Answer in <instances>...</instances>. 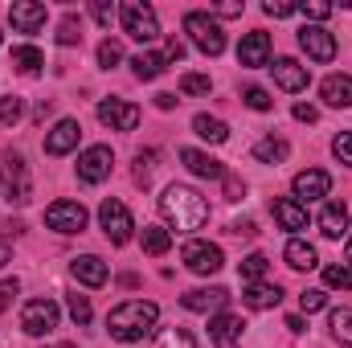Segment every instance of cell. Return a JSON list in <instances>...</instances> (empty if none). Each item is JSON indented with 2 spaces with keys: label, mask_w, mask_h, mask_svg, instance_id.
I'll return each instance as SVG.
<instances>
[{
  "label": "cell",
  "mask_w": 352,
  "mask_h": 348,
  "mask_svg": "<svg viewBox=\"0 0 352 348\" xmlns=\"http://www.w3.org/2000/svg\"><path fill=\"white\" fill-rule=\"evenodd\" d=\"M295 119H299V123H316V119H320V111H316L311 102H295Z\"/></svg>",
  "instance_id": "49"
},
{
  "label": "cell",
  "mask_w": 352,
  "mask_h": 348,
  "mask_svg": "<svg viewBox=\"0 0 352 348\" xmlns=\"http://www.w3.org/2000/svg\"><path fill=\"white\" fill-rule=\"evenodd\" d=\"M180 160H184V168H188V173L201 176V180H226V164H221V160H213L209 152L180 148Z\"/></svg>",
  "instance_id": "18"
},
{
  "label": "cell",
  "mask_w": 352,
  "mask_h": 348,
  "mask_svg": "<svg viewBox=\"0 0 352 348\" xmlns=\"http://www.w3.org/2000/svg\"><path fill=\"white\" fill-rule=\"evenodd\" d=\"M119 62H123V45L107 37V41L98 45V66H102V70H111V66H119Z\"/></svg>",
  "instance_id": "39"
},
{
  "label": "cell",
  "mask_w": 352,
  "mask_h": 348,
  "mask_svg": "<svg viewBox=\"0 0 352 348\" xmlns=\"http://www.w3.org/2000/svg\"><path fill=\"white\" fill-rule=\"evenodd\" d=\"M12 259V254H8V246H4V242H0V266H4V262Z\"/></svg>",
  "instance_id": "54"
},
{
  "label": "cell",
  "mask_w": 352,
  "mask_h": 348,
  "mask_svg": "<svg viewBox=\"0 0 352 348\" xmlns=\"http://www.w3.org/2000/svg\"><path fill=\"white\" fill-rule=\"evenodd\" d=\"M160 217L176 234H192V230H201L209 221V201L188 184H168L164 197H160Z\"/></svg>",
  "instance_id": "1"
},
{
  "label": "cell",
  "mask_w": 352,
  "mask_h": 348,
  "mask_svg": "<svg viewBox=\"0 0 352 348\" xmlns=\"http://www.w3.org/2000/svg\"><path fill=\"white\" fill-rule=\"evenodd\" d=\"M242 102L250 107V111H270V94L263 87H246L242 90Z\"/></svg>",
  "instance_id": "41"
},
{
  "label": "cell",
  "mask_w": 352,
  "mask_h": 348,
  "mask_svg": "<svg viewBox=\"0 0 352 348\" xmlns=\"http://www.w3.org/2000/svg\"><path fill=\"white\" fill-rule=\"evenodd\" d=\"M188 312H201V316H213V312H221L226 303H230V291L226 287H197V291H188L184 299H180Z\"/></svg>",
  "instance_id": "16"
},
{
  "label": "cell",
  "mask_w": 352,
  "mask_h": 348,
  "mask_svg": "<svg viewBox=\"0 0 352 348\" xmlns=\"http://www.w3.org/2000/svg\"><path fill=\"white\" fill-rule=\"evenodd\" d=\"M111 164H115V152H111L107 144H94V148H87V152L78 156V180L102 184V180L111 176Z\"/></svg>",
  "instance_id": "11"
},
{
  "label": "cell",
  "mask_w": 352,
  "mask_h": 348,
  "mask_svg": "<svg viewBox=\"0 0 352 348\" xmlns=\"http://www.w3.org/2000/svg\"><path fill=\"white\" fill-rule=\"evenodd\" d=\"M221 348H234V345H221Z\"/></svg>",
  "instance_id": "56"
},
{
  "label": "cell",
  "mask_w": 352,
  "mask_h": 348,
  "mask_svg": "<svg viewBox=\"0 0 352 348\" xmlns=\"http://www.w3.org/2000/svg\"><path fill=\"white\" fill-rule=\"evenodd\" d=\"M156 348H197V340H192V332H188V328H160Z\"/></svg>",
  "instance_id": "32"
},
{
  "label": "cell",
  "mask_w": 352,
  "mask_h": 348,
  "mask_svg": "<svg viewBox=\"0 0 352 348\" xmlns=\"http://www.w3.org/2000/svg\"><path fill=\"white\" fill-rule=\"evenodd\" d=\"M16 291H21V283H16V279H4V283H0V312L16 299Z\"/></svg>",
  "instance_id": "47"
},
{
  "label": "cell",
  "mask_w": 352,
  "mask_h": 348,
  "mask_svg": "<svg viewBox=\"0 0 352 348\" xmlns=\"http://www.w3.org/2000/svg\"><path fill=\"white\" fill-rule=\"evenodd\" d=\"M209 17H242V4H209Z\"/></svg>",
  "instance_id": "50"
},
{
  "label": "cell",
  "mask_w": 352,
  "mask_h": 348,
  "mask_svg": "<svg viewBox=\"0 0 352 348\" xmlns=\"http://www.w3.org/2000/svg\"><path fill=\"white\" fill-rule=\"evenodd\" d=\"M299 307L303 312H324L328 307V291H303L299 295Z\"/></svg>",
  "instance_id": "44"
},
{
  "label": "cell",
  "mask_w": 352,
  "mask_h": 348,
  "mask_svg": "<svg viewBox=\"0 0 352 348\" xmlns=\"http://www.w3.org/2000/svg\"><path fill=\"white\" fill-rule=\"evenodd\" d=\"M320 94H324L328 107H352V78L349 74H332V78H324Z\"/></svg>",
  "instance_id": "25"
},
{
  "label": "cell",
  "mask_w": 352,
  "mask_h": 348,
  "mask_svg": "<svg viewBox=\"0 0 352 348\" xmlns=\"http://www.w3.org/2000/svg\"><path fill=\"white\" fill-rule=\"evenodd\" d=\"M98 226H102V234L111 238V246H127V242H131V230H135L131 209H127L123 201H115V197H107V201L98 205Z\"/></svg>",
  "instance_id": "5"
},
{
  "label": "cell",
  "mask_w": 352,
  "mask_h": 348,
  "mask_svg": "<svg viewBox=\"0 0 352 348\" xmlns=\"http://www.w3.org/2000/svg\"><path fill=\"white\" fill-rule=\"evenodd\" d=\"M164 58H168V62H180V58H184V45H180V41H168V50H164Z\"/></svg>",
  "instance_id": "52"
},
{
  "label": "cell",
  "mask_w": 352,
  "mask_h": 348,
  "mask_svg": "<svg viewBox=\"0 0 352 348\" xmlns=\"http://www.w3.org/2000/svg\"><path fill=\"white\" fill-rule=\"evenodd\" d=\"M21 115H25V102H21L16 94H4V98H0V123H4V127H16Z\"/></svg>",
  "instance_id": "34"
},
{
  "label": "cell",
  "mask_w": 352,
  "mask_h": 348,
  "mask_svg": "<svg viewBox=\"0 0 352 348\" xmlns=\"http://www.w3.org/2000/svg\"><path fill=\"white\" fill-rule=\"evenodd\" d=\"M266 254H246L242 259V283H263V274H266Z\"/></svg>",
  "instance_id": "35"
},
{
  "label": "cell",
  "mask_w": 352,
  "mask_h": 348,
  "mask_svg": "<svg viewBox=\"0 0 352 348\" xmlns=\"http://www.w3.org/2000/svg\"><path fill=\"white\" fill-rule=\"evenodd\" d=\"M58 320H62V312H58L54 299H29V303L21 307V328H25L29 336H50V332L58 328Z\"/></svg>",
  "instance_id": "7"
},
{
  "label": "cell",
  "mask_w": 352,
  "mask_h": 348,
  "mask_svg": "<svg viewBox=\"0 0 352 348\" xmlns=\"http://www.w3.org/2000/svg\"><path fill=\"white\" fill-rule=\"evenodd\" d=\"M287 152H291V144L287 140H278V135H266L254 144V160H263V164H283L287 160Z\"/></svg>",
  "instance_id": "28"
},
{
  "label": "cell",
  "mask_w": 352,
  "mask_h": 348,
  "mask_svg": "<svg viewBox=\"0 0 352 348\" xmlns=\"http://www.w3.org/2000/svg\"><path fill=\"white\" fill-rule=\"evenodd\" d=\"M332 336L340 345H352V307H336L332 312Z\"/></svg>",
  "instance_id": "33"
},
{
  "label": "cell",
  "mask_w": 352,
  "mask_h": 348,
  "mask_svg": "<svg viewBox=\"0 0 352 348\" xmlns=\"http://www.w3.org/2000/svg\"><path fill=\"white\" fill-rule=\"evenodd\" d=\"M263 12H266V17H274V21H278V17H291V12H299V4H283V0H266V4H263Z\"/></svg>",
  "instance_id": "45"
},
{
  "label": "cell",
  "mask_w": 352,
  "mask_h": 348,
  "mask_svg": "<svg viewBox=\"0 0 352 348\" xmlns=\"http://www.w3.org/2000/svg\"><path fill=\"white\" fill-rule=\"evenodd\" d=\"M12 66L21 70V74H41V66H45V58H41V50H33V45H16L12 50Z\"/></svg>",
  "instance_id": "30"
},
{
  "label": "cell",
  "mask_w": 352,
  "mask_h": 348,
  "mask_svg": "<svg viewBox=\"0 0 352 348\" xmlns=\"http://www.w3.org/2000/svg\"><path fill=\"white\" fill-rule=\"evenodd\" d=\"M299 50H303L311 62H332V58H336V37H332L324 25H303V29H299Z\"/></svg>",
  "instance_id": "12"
},
{
  "label": "cell",
  "mask_w": 352,
  "mask_h": 348,
  "mask_svg": "<svg viewBox=\"0 0 352 348\" xmlns=\"http://www.w3.org/2000/svg\"><path fill=\"white\" fill-rule=\"evenodd\" d=\"M349 230V209H344V201H328L324 209H320V234L324 238H340Z\"/></svg>",
  "instance_id": "23"
},
{
  "label": "cell",
  "mask_w": 352,
  "mask_h": 348,
  "mask_svg": "<svg viewBox=\"0 0 352 348\" xmlns=\"http://www.w3.org/2000/svg\"><path fill=\"white\" fill-rule=\"evenodd\" d=\"M82 41V21L78 17H62L58 25V45H78Z\"/></svg>",
  "instance_id": "36"
},
{
  "label": "cell",
  "mask_w": 352,
  "mask_h": 348,
  "mask_svg": "<svg viewBox=\"0 0 352 348\" xmlns=\"http://www.w3.org/2000/svg\"><path fill=\"white\" fill-rule=\"evenodd\" d=\"M8 21H12L16 33H37V29L45 25V4H37V0H16V4L8 8Z\"/></svg>",
  "instance_id": "17"
},
{
  "label": "cell",
  "mask_w": 352,
  "mask_h": 348,
  "mask_svg": "<svg viewBox=\"0 0 352 348\" xmlns=\"http://www.w3.org/2000/svg\"><path fill=\"white\" fill-rule=\"evenodd\" d=\"M62 348H74V345H62Z\"/></svg>",
  "instance_id": "57"
},
{
  "label": "cell",
  "mask_w": 352,
  "mask_h": 348,
  "mask_svg": "<svg viewBox=\"0 0 352 348\" xmlns=\"http://www.w3.org/2000/svg\"><path fill=\"white\" fill-rule=\"evenodd\" d=\"M230 234H238V238H254L258 230H254V221H234V226H230Z\"/></svg>",
  "instance_id": "51"
},
{
  "label": "cell",
  "mask_w": 352,
  "mask_h": 348,
  "mask_svg": "<svg viewBox=\"0 0 352 348\" xmlns=\"http://www.w3.org/2000/svg\"><path fill=\"white\" fill-rule=\"evenodd\" d=\"M168 246H173V234L164 226H144V254L160 259V254H168Z\"/></svg>",
  "instance_id": "31"
},
{
  "label": "cell",
  "mask_w": 352,
  "mask_h": 348,
  "mask_svg": "<svg viewBox=\"0 0 352 348\" xmlns=\"http://www.w3.org/2000/svg\"><path fill=\"white\" fill-rule=\"evenodd\" d=\"M213 83L209 74H180V94H209Z\"/></svg>",
  "instance_id": "40"
},
{
  "label": "cell",
  "mask_w": 352,
  "mask_h": 348,
  "mask_svg": "<svg viewBox=\"0 0 352 348\" xmlns=\"http://www.w3.org/2000/svg\"><path fill=\"white\" fill-rule=\"evenodd\" d=\"M0 188H4V197H8L12 205H25V201H29L33 176H29V164H25L21 156H4V164H0Z\"/></svg>",
  "instance_id": "6"
},
{
  "label": "cell",
  "mask_w": 352,
  "mask_h": 348,
  "mask_svg": "<svg viewBox=\"0 0 352 348\" xmlns=\"http://www.w3.org/2000/svg\"><path fill=\"white\" fill-rule=\"evenodd\" d=\"M238 66H246V70L270 66V33L254 29V33L242 37V45H238Z\"/></svg>",
  "instance_id": "13"
},
{
  "label": "cell",
  "mask_w": 352,
  "mask_h": 348,
  "mask_svg": "<svg viewBox=\"0 0 352 348\" xmlns=\"http://www.w3.org/2000/svg\"><path fill=\"white\" fill-rule=\"evenodd\" d=\"M278 299H283V287L278 283H246V291H242V303L254 307V312L278 307Z\"/></svg>",
  "instance_id": "22"
},
{
  "label": "cell",
  "mask_w": 352,
  "mask_h": 348,
  "mask_svg": "<svg viewBox=\"0 0 352 348\" xmlns=\"http://www.w3.org/2000/svg\"><path fill=\"white\" fill-rule=\"evenodd\" d=\"M184 266H188L192 274H217V270L226 266V254H221V246L192 238V242L184 246Z\"/></svg>",
  "instance_id": "10"
},
{
  "label": "cell",
  "mask_w": 352,
  "mask_h": 348,
  "mask_svg": "<svg viewBox=\"0 0 352 348\" xmlns=\"http://www.w3.org/2000/svg\"><path fill=\"white\" fill-rule=\"evenodd\" d=\"M209 336H213L217 345H234V336H242V320L230 316V312H217V316L209 320Z\"/></svg>",
  "instance_id": "27"
},
{
  "label": "cell",
  "mask_w": 352,
  "mask_h": 348,
  "mask_svg": "<svg viewBox=\"0 0 352 348\" xmlns=\"http://www.w3.org/2000/svg\"><path fill=\"white\" fill-rule=\"evenodd\" d=\"M0 41H4V33H0Z\"/></svg>",
  "instance_id": "58"
},
{
  "label": "cell",
  "mask_w": 352,
  "mask_h": 348,
  "mask_svg": "<svg viewBox=\"0 0 352 348\" xmlns=\"http://www.w3.org/2000/svg\"><path fill=\"white\" fill-rule=\"evenodd\" d=\"M349 270H352V238H349Z\"/></svg>",
  "instance_id": "55"
},
{
  "label": "cell",
  "mask_w": 352,
  "mask_h": 348,
  "mask_svg": "<svg viewBox=\"0 0 352 348\" xmlns=\"http://www.w3.org/2000/svg\"><path fill=\"white\" fill-rule=\"evenodd\" d=\"M66 307H70V316H74V324H78V328L90 324V316H94V312H90V299H87V295H78V291H74V295H66Z\"/></svg>",
  "instance_id": "38"
},
{
  "label": "cell",
  "mask_w": 352,
  "mask_h": 348,
  "mask_svg": "<svg viewBox=\"0 0 352 348\" xmlns=\"http://www.w3.org/2000/svg\"><path fill=\"white\" fill-rule=\"evenodd\" d=\"M156 320H160V307H156L152 299H127V303L111 307L107 332H111V340H119V345H140V340L156 328Z\"/></svg>",
  "instance_id": "2"
},
{
  "label": "cell",
  "mask_w": 352,
  "mask_h": 348,
  "mask_svg": "<svg viewBox=\"0 0 352 348\" xmlns=\"http://www.w3.org/2000/svg\"><path fill=\"white\" fill-rule=\"evenodd\" d=\"M184 33H188L192 45H197L201 54H209V58H217V54L226 50V33H221V25H217L209 12H188V17H184Z\"/></svg>",
  "instance_id": "4"
},
{
  "label": "cell",
  "mask_w": 352,
  "mask_h": 348,
  "mask_svg": "<svg viewBox=\"0 0 352 348\" xmlns=\"http://www.w3.org/2000/svg\"><path fill=\"white\" fill-rule=\"evenodd\" d=\"M45 226L58 230V234H82L87 230V209L82 201H54L45 209Z\"/></svg>",
  "instance_id": "9"
},
{
  "label": "cell",
  "mask_w": 352,
  "mask_h": 348,
  "mask_svg": "<svg viewBox=\"0 0 352 348\" xmlns=\"http://www.w3.org/2000/svg\"><path fill=\"white\" fill-rule=\"evenodd\" d=\"M299 12H303L307 21H328V17H332V4H328V0H307V4H299Z\"/></svg>",
  "instance_id": "42"
},
{
  "label": "cell",
  "mask_w": 352,
  "mask_h": 348,
  "mask_svg": "<svg viewBox=\"0 0 352 348\" xmlns=\"http://www.w3.org/2000/svg\"><path fill=\"white\" fill-rule=\"evenodd\" d=\"M90 12H94V21H98V25H111V21H115V4H107V0H94V4H90Z\"/></svg>",
  "instance_id": "46"
},
{
  "label": "cell",
  "mask_w": 352,
  "mask_h": 348,
  "mask_svg": "<svg viewBox=\"0 0 352 348\" xmlns=\"http://www.w3.org/2000/svg\"><path fill=\"white\" fill-rule=\"evenodd\" d=\"M98 123L111 131H135L140 127V107L127 98H102L98 102Z\"/></svg>",
  "instance_id": "8"
},
{
  "label": "cell",
  "mask_w": 352,
  "mask_h": 348,
  "mask_svg": "<svg viewBox=\"0 0 352 348\" xmlns=\"http://www.w3.org/2000/svg\"><path fill=\"white\" fill-rule=\"evenodd\" d=\"M274 221H278L283 230L299 234V230H307V205H299L295 197H278V201H274Z\"/></svg>",
  "instance_id": "20"
},
{
  "label": "cell",
  "mask_w": 352,
  "mask_h": 348,
  "mask_svg": "<svg viewBox=\"0 0 352 348\" xmlns=\"http://www.w3.org/2000/svg\"><path fill=\"white\" fill-rule=\"evenodd\" d=\"M70 274L82 287H102L107 283V262L98 259V254H78V259L70 262Z\"/></svg>",
  "instance_id": "21"
},
{
  "label": "cell",
  "mask_w": 352,
  "mask_h": 348,
  "mask_svg": "<svg viewBox=\"0 0 352 348\" xmlns=\"http://www.w3.org/2000/svg\"><path fill=\"white\" fill-rule=\"evenodd\" d=\"M131 70H135L140 83H152V78H160V74L168 70V58H164V54H135V58H131Z\"/></svg>",
  "instance_id": "26"
},
{
  "label": "cell",
  "mask_w": 352,
  "mask_h": 348,
  "mask_svg": "<svg viewBox=\"0 0 352 348\" xmlns=\"http://www.w3.org/2000/svg\"><path fill=\"white\" fill-rule=\"evenodd\" d=\"M119 17H123L127 37H135V41H144V45L160 37V21H156V8H152V4H144V0H127V4L119 8Z\"/></svg>",
  "instance_id": "3"
},
{
  "label": "cell",
  "mask_w": 352,
  "mask_h": 348,
  "mask_svg": "<svg viewBox=\"0 0 352 348\" xmlns=\"http://www.w3.org/2000/svg\"><path fill=\"white\" fill-rule=\"evenodd\" d=\"M332 152H336V160H340V164H349V168H352V131H340V135L332 140Z\"/></svg>",
  "instance_id": "43"
},
{
  "label": "cell",
  "mask_w": 352,
  "mask_h": 348,
  "mask_svg": "<svg viewBox=\"0 0 352 348\" xmlns=\"http://www.w3.org/2000/svg\"><path fill=\"white\" fill-rule=\"evenodd\" d=\"M226 197H230V201H242V197H246V184L230 173H226Z\"/></svg>",
  "instance_id": "48"
},
{
  "label": "cell",
  "mask_w": 352,
  "mask_h": 348,
  "mask_svg": "<svg viewBox=\"0 0 352 348\" xmlns=\"http://www.w3.org/2000/svg\"><path fill=\"white\" fill-rule=\"evenodd\" d=\"M192 131H197L201 140H209V144H226V140H230V127H226L221 119H213V115H197V119H192Z\"/></svg>",
  "instance_id": "29"
},
{
  "label": "cell",
  "mask_w": 352,
  "mask_h": 348,
  "mask_svg": "<svg viewBox=\"0 0 352 348\" xmlns=\"http://www.w3.org/2000/svg\"><path fill=\"white\" fill-rule=\"evenodd\" d=\"M283 259H287L291 270H311V266H320L316 246H311V242H303V238H291V242L283 246Z\"/></svg>",
  "instance_id": "24"
},
{
  "label": "cell",
  "mask_w": 352,
  "mask_h": 348,
  "mask_svg": "<svg viewBox=\"0 0 352 348\" xmlns=\"http://www.w3.org/2000/svg\"><path fill=\"white\" fill-rule=\"evenodd\" d=\"M291 188H295V201H299V205H303V201H320V197L332 193V176L324 173V168H307V173H299L291 180Z\"/></svg>",
  "instance_id": "15"
},
{
  "label": "cell",
  "mask_w": 352,
  "mask_h": 348,
  "mask_svg": "<svg viewBox=\"0 0 352 348\" xmlns=\"http://www.w3.org/2000/svg\"><path fill=\"white\" fill-rule=\"evenodd\" d=\"M270 74H274V83L283 90H291V94H299V90H307V66H299L295 58H278L274 66H270Z\"/></svg>",
  "instance_id": "19"
},
{
  "label": "cell",
  "mask_w": 352,
  "mask_h": 348,
  "mask_svg": "<svg viewBox=\"0 0 352 348\" xmlns=\"http://www.w3.org/2000/svg\"><path fill=\"white\" fill-rule=\"evenodd\" d=\"M176 102H180L176 94H156V107H160V111H173Z\"/></svg>",
  "instance_id": "53"
},
{
  "label": "cell",
  "mask_w": 352,
  "mask_h": 348,
  "mask_svg": "<svg viewBox=\"0 0 352 348\" xmlns=\"http://www.w3.org/2000/svg\"><path fill=\"white\" fill-rule=\"evenodd\" d=\"M324 283L332 291H352V270L349 266H324Z\"/></svg>",
  "instance_id": "37"
},
{
  "label": "cell",
  "mask_w": 352,
  "mask_h": 348,
  "mask_svg": "<svg viewBox=\"0 0 352 348\" xmlns=\"http://www.w3.org/2000/svg\"><path fill=\"white\" fill-rule=\"evenodd\" d=\"M78 140H82V123L78 119H58L54 131L45 135V152L50 156H66V152L78 148Z\"/></svg>",
  "instance_id": "14"
}]
</instances>
